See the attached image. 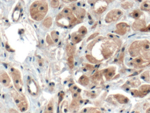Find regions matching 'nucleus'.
I'll list each match as a JSON object with an SVG mask.
<instances>
[{"instance_id": "f257e3e1", "label": "nucleus", "mask_w": 150, "mask_h": 113, "mask_svg": "<svg viewBox=\"0 0 150 113\" xmlns=\"http://www.w3.org/2000/svg\"><path fill=\"white\" fill-rule=\"evenodd\" d=\"M57 25L63 28L71 27L78 23L77 17L75 16L71 9L64 8L57 15L55 19Z\"/></svg>"}, {"instance_id": "f03ea898", "label": "nucleus", "mask_w": 150, "mask_h": 113, "mask_svg": "<svg viewBox=\"0 0 150 113\" xmlns=\"http://www.w3.org/2000/svg\"><path fill=\"white\" fill-rule=\"evenodd\" d=\"M48 10V3L46 0H37L30 6L29 12L33 20L40 21L45 17Z\"/></svg>"}, {"instance_id": "7ed1b4c3", "label": "nucleus", "mask_w": 150, "mask_h": 113, "mask_svg": "<svg viewBox=\"0 0 150 113\" xmlns=\"http://www.w3.org/2000/svg\"><path fill=\"white\" fill-rule=\"evenodd\" d=\"M10 92L14 101L19 109L21 112L27 111L28 108V104L27 98L24 95L15 89H11Z\"/></svg>"}, {"instance_id": "20e7f679", "label": "nucleus", "mask_w": 150, "mask_h": 113, "mask_svg": "<svg viewBox=\"0 0 150 113\" xmlns=\"http://www.w3.org/2000/svg\"><path fill=\"white\" fill-rule=\"evenodd\" d=\"M10 74L15 89L18 91L22 93L23 90V83L20 71L14 67H11L10 69Z\"/></svg>"}, {"instance_id": "39448f33", "label": "nucleus", "mask_w": 150, "mask_h": 113, "mask_svg": "<svg viewBox=\"0 0 150 113\" xmlns=\"http://www.w3.org/2000/svg\"><path fill=\"white\" fill-rule=\"evenodd\" d=\"M123 11L121 10L115 9L109 11L105 18V21L107 23L116 22L123 15Z\"/></svg>"}, {"instance_id": "423d86ee", "label": "nucleus", "mask_w": 150, "mask_h": 113, "mask_svg": "<svg viewBox=\"0 0 150 113\" xmlns=\"http://www.w3.org/2000/svg\"><path fill=\"white\" fill-rule=\"evenodd\" d=\"M143 41H135L130 45L129 48V53L130 56L132 57L137 56L140 52L143 49Z\"/></svg>"}, {"instance_id": "0eeeda50", "label": "nucleus", "mask_w": 150, "mask_h": 113, "mask_svg": "<svg viewBox=\"0 0 150 113\" xmlns=\"http://www.w3.org/2000/svg\"><path fill=\"white\" fill-rule=\"evenodd\" d=\"M27 87L29 92L33 96H36L39 93L38 85L33 79L29 77L27 82Z\"/></svg>"}, {"instance_id": "6e6552de", "label": "nucleus", "mask_w": 150, "mask_h": 113, "mask_svg": "<svg viewBox=\"0 0 150 113\" xmlns=\"http://www.w3.org/2000/svg\"><path fill=\"white\" fill-rule=\"evenodd\" d=\"M132 65L136 68H143L150 63V60L143 59L142 57H138L134 58L131 61Z\"/></svg>"}, {"instance_id": "1a4fd4ad", "label": "nucleus", "mask_w": 150, "mask_h": 113, "mask_svg": "<svg viewBox=\"0 0 150 113\" xmlns=\"http://www.w3.org/2000/svg\"><path fill=\"white\" fill-rule=\"evenodd\" d=\"M73 13L76 14L78 20V23L82 22L85 17L86 14V11L84 9L80 7H77V6H73L71 9Z\"/></svg>"}, {"instance_id": "9d476101", "label": "nucleus", "mask_w": 150, "mask_h": 113, "mask_svg": "<svg viewBox=\"0 0 150 113\" xmlns=\"http://www.w3.org/2000/svg\"><path fill=\"white\" fill-rule=\"evenodd\" d=\"M116 30L115 32L118 35H123L126 34L129 28L128 24L125 22H120L116 26Z\"/></svg>"}, {"instance_id": "9b49d317", "label": "nucleus", "mask_w": 150, "mask_h": 113, "mask_svg": "<svg viewBox=\"0 0 150 113\" xmlns=\"http://www.w3.org/2000/svg\"><path fill=\"white\" fill-rule=\"evenodd\" d=\"M10 78L9 75L4 70L0 71V83L5 86L9 87L11 84Z\"/></svg>"}, {"instance_id": "f8f14e48", "label": "nucleus", "mask_w": 150, "mask_h": 113, "mask_svg": "<svg viewBox=\"0 0 150 113\" xmlns=\"http://www.w3.org/2000/svg\"><path fill=\"white\" fill-rule=\"evenodd\" d=\"M116 69L113 66H111L109 68L104 69L101 71L102 74L104 76L106 79L109 80L111 79L115 74Z\"/></svg>"}, {"instance_id": "ddd939ff", "label": "nucleus", "mask_w": 150, "mask_h": 113, "mask_svg": "<svg viewBox=\"0 0 150 113\" xmlns=\"http://www.w3.org/2000/svg\"><path fill=\"white\" fill-rule=\"evenodd\" d=\"M146 26L145 21L143 19H137L133 24L132 28L135 31H141L145 28Z\"/></svg>"}, {"instance_id": "4468645a", "label": "nucleus", "mask_w": 150, "mask_h": 113, "mask_svg": "<svg viewBox=\"0 0 150 113\" xmlns=\"http://www.w3.org/2000/svg\"><path fill=\"white\" fill-rule=\"evenodd\" d=\"M139 91L140 97H143L145 96L150 93V85H143L140 87Z\"/></svg>"}, {"instance_id": "2eb2a0df", "label": "nucleus", "mask_w": 150, "mask_h": 113, "mask_svg": "<svg viewBox=\"0 0 150 113\" xmlns=\"http://www.w3.org/2000/svg\"><path fill=\"white\" fill-rule=\"evenodd\" d=\"M114 98L118 101L119 103L121 104H127L129 101V99L124 95L121 94H116L114 95Z\"/></svg>"}, {"instance_id": "dca6fc26", "label": "nucleus", "mask_w": 150, "mask_h": 113, "mask_svg": "<svg viewBox=\"0 0 150 113\" xmlns=\"http://www.w3.org/2000/svg\"><path fill=\"white\" fill-rule=\"evenodd\" d=\"M79 113H101V112L98 108L89 106L81 110Z\"/></svg>"}, {"instance_id": "f3484780", "label": "nucleus", "mask_w": 150, "mask_h": 113, "mask_svg": "<svg viewBox=\"0 0 150 113\" xmlns=\"http://www.w3.org/2000/svg\"><path fill=\"white\" fill-rule=\"evenodd\" d=\"M73 97V101L77 102L79 105L83 103L82 97H81V91H76L71 93Z\"/></svg>"}, {"instance_id": "a211bd4d", "label": "nucleus", "mask_w": 150, "mask_h": 113, "mask_svg": "<svg viewBox=\"0 0 150 113\" xmlns=\"http://www.w3.org/2000/svg\"><path fill=\"white\" fill-rule=\"evenodd\" d=\"M141 84V82L139 79H131V80L127 81L126 84L124 85L127 87L130 88V87H137Z\"/></svg>"}, {"instance_id": "6ab92c4d", "label": "nucleus", "mask_w": 150, "mask_h": 113, "mask_svg": "<svg viewBox=\"0 0 150 113\" xmlns=\"http://www.w3.org/2000/svg\"><path fill=\"white\" fill-rule=\"evenodd\" d=\"M54 102L53 99H51L49 101L47 104L44 113H54Z\"/></svg>"}, {"instance_id": "aec40b11", "label": "nucleus", "mask_w": 150, "mask_h": 113, "mask_svg": "<svg viewBox=\"0 0 150 113\" xmlns=\"http://www.w3.org/2000/svg\"><path fill=\"white\" fill-rule=\"evenodd\" d=\"M78 83L80 85H82V86H87L89 84V78L87 76L84 75L81 76L79 79Z\"/></svg>"}, {"instance_id": "412c9836", "label": "nucleus", "mask_w": 150, "mask_h": 113, "mask_svg": "<svg viewBox=\"0 0 150 113\" xmlns=\"http://www.w3.org/2000/svg\"><path fill=\"white\" fill-rule=\"evenodd\" d=\"M82 39V36L77 32H74L72 34V41L74 44L79 43Z\"/></svg>"}, {"instance_id": "4be33fe9", "label": "nucleus", "mask_w": 150, "mask_h": 113, "mask_svg": "<svg viewBox=\"0 0 150 113\" xmlns=\"http://www.w3.org/2000/svg\"><path fill=\"white\" fill-rule=\"evenodd\" d=\"M104 39L103 36H99V37H97V38L93 39L92 41H91V43L88 45L87 46V49L89 50H92L93 46H95V44L97 43L98 41H100Z\"/></svg>"}, {"instance_id": "5701e85b", "label": "nucleus", "mask_w": 150, "mask_h": 113, "mask_svg": "<svg viewBox=\"0 0 150 113\" xmlns=\"http://www.w3.org/2000/svg\"><path fill=\"white\" fill-rule=\"evenodd\" d=\"M66 50L68 56H73L75 52V48L73 45L68 44L66 46Z\"/></svg>"}, {"instance_id": "b1692460", "label": "nucleus", "mask_w": 150, "mask_h": 113, "mask_svg": "<svg viewBox=\"0 0 150 113\" xmlns=\"http://www.w3.org/2000/svg\"><path fill=\"white\" fill-rule=\"evenodd\" d=\"M140 8L142 10L150 12V1H143L141 4Z\"/></svg>"}, {"instance_id": "393cba45", "label": "nucleus", "mask_w": 150, "mask_h": 113, "mask_svg": "<svg viewBox=\"0 0 150 113\" xmlns=\"http://www.w3.org/2000/svg\"><path fill=\"white\" fill-rule=\"evenodd\" d=\"M69 108V104L67 101H64L61 106V113H66Z\"/></svg>"}, {"instance_id": "a878e982", "label": "nucleus", "mask_w": 150, "mask_h": 113, "mask_svg": "<svg viewBox=\"0 0 150 113\" xmlns=\"http://www.w3.org/2000/svg\"><path fill=\"white\" fill-rule=\"evenodd\" d=\"M43 26L47 28H50L52 25V20L51 17H48L45 19L43 22Z\"/></svg>"}, {"instance_id": "bb28decb", "label": "nucleus", "mask_w": 150, "mask_h": 113, "mask_svg": "<svg viewBox=\"0 0 150 113\" xmlns=\"http://www.w3.org/2000/svg\"><path fill=\"white\" fill-rule=\"evenodd\" d=\"M142 14V12H141L140 10H135L133 11L131 13L130 15L133 18L137 20V19H139L140 18V17H141Z\"/></svg>"}, {"instance_id": "cd10ccee", "label": "nucleus", "mask_w": 150, "mask_h": 113, "mask_svg": "<svg viewBox=\"0 0 150 113\" xmlns=\"http://www.w3.org/2000/svg\"><path fill=\"white\" fill-rule=\"evenodd\" d=\"M86 57L90 62L93 64H97V63H100L101 61V60H98L91 55H86Z\"/></svg>"}, {"instance_id": "c85d7f7f", "label": "nucleus", "mask_w": 150, "mask_h": 113, "mask_svg": "<svg viewBox=\"0 0 150 113\" xmlns=\"http://www.w3.org/2000/svg\"><path fill=\"white\" fill-rule=\"evenodd\" d=\"M141 77L143 80L149 82L150 80V73L148 71H145L141 75Z\"/></svg>"}, {"instance_id": "c756f323", "label": "nucleus", "mask_w": 150, "mask_h": 113, "mask_svg": "<svg viewBox=\"0 0 150 113\" xmlns=\"http://www.w3.org/2000/svg\"><path fill=\"white\" fill-rule=\"evenodd\" d=\"M51 38L55 43H57L59 41V36L58 33L55 31H53L51 32Z\"/></svg>"}, {"instance_id": "7c9ffc66", "label": "nucleus", "mask_w": 150, "mask_h": 113, "mask_svg": "<svg viewBox=\"0 0 150 113\" xmlns=\"http://www.w3.org/2000/svg\"><path fill=\"white\" fill-rule=\"evenodd\" d=\"M133 3L130 2H126L123 3L121 5V6L124 9H129L133 7Z\"/></svg>"}, {"instance_id": "2f4dec72", "label": "nucleus", "mask_w": 150, "mask_h": 113, "mask_svg": "<svg viewBox=\"0 0 150 113\" xmlns=\"http://www.w3.org/2000/svg\"><path fill=\"white\" fill-rule=\"evenodd\" d=\"M87 28L84 26H82L80 27V28L79 29L78 31L79 34L81 35L82 36L85 35L87 34Z\"/></svg>"}, {"instance_id": "473e14b6", "label": "nucleus", "mask_w": 150, "mask_h": 113, "mask_svg": "<svg viewBox=\"0 0 150 113\" xmlns=\"http://www.w3.org/2000/svg\"><path fill=\"white\" fill-rule=\"evenodd\" d=\"M68 65L70 69H73L74 67L73 56H69L68 58Z\"/></svg>"}, {"instance_id": "72a5a7b5", "label": "nucleus", "mask_w": 150, "mask_h": 113, "mask_svg": "<svg viewBox=\"0 0 150 113\" xmlns=\"http://www.w3.org/2000/svg\"><path fill=\"white\" fill-rule=\"evenodd\" d=\"M51 5L52 8L55 9L58 8L60 5L59 1V0H52L51 2Z\"/></svg>"}, {"instance_id": "f704fd0d", "label": "nucleus", "mask_w": 150, "mask_h": 113, "mask_svg": "<svg viewBox=\"0 0 150 113\" xmlns=\"http://www.w3.org/2000/svg\"><path fill=\"white\" fill-rule=\"evenodd\" d=\"M107 7V6H101V7H99L96 11V12L97 14L102 13L106 10Z\"/></svg>"}, {"instance_id": "c9c22d12", "label": "nucleus", "mask_w": 150, "mask_h": 113, "mask_svg": "<svg viewBox=\"0 0 150 113\" xmlns=\"http://www.w3.org/2000/svg\"><path fill=\"white\" fill-rule=\"evenodd\" d=\"M46 41L47 44L50 45H52L54 44V42L53 41V40L51 39V37L50 36V35H47L46 37Z\"/></svg>"}, {"instance_id": "e433bc0d", "label": "nucleus", "mask_w": 150, "mask_h": 113, "mask_svg": "<svg viewBox=\"0 0 150 113\" xmlns=\"http://www.w3.org/2000/svg\"><path fill=\"white\" fill-rule=\"evenodd\" d=\"M65 93L63 92H61L60 93L59 95V101H58V103H59V106L61 103V101L63 99L64 97Z\"/></svg>"}, {"instance_id": "4c0bfd02", "label": "nucleus", "mask_w": 150, "mask_h": 113, "mask_svg": "<svg viewBox=\"0 0 150 113\" xmlns=\"http://www.w3.org/2000/svg\"><path fill=\"white\" fill-rule=\"evenodd\" d=\"M99 33L98 32H96V33H93V34H92L91 36L89 37V38L87 39V41H89L95 38L97 36L99 35Z\"/></svg>"}, {"instance_id": "58836bf2", "label": "nucleus", "mask_w": 150, "mask_h": 113, "mask_svg": "<svg viewBox=\"0 0 150 113\" xmlns=\"http://www.w3.org/2000/svg\"><path fill=\"white\" fill-rule=\"evenodd\" d=\"M101 76V72H97L93 76V78L96 79L100 78V77Z\"/></svg>"}, {"instance_id": "ea45409f", "label": "nucleus", "mask_w": 150, "mask_h": 113, "mask_svg": "<svg viewBox=\"0 0 150 113\" xmlns=\"http://www.w3.org/2000/svg\"><path fill=\"white\" fill-rule=\"evenodd\" d=\"M141 31L142 32H148L150 31V25H149L147 27H146L145 28L141 30Z\"/></svg>"}, {"instance_id": "a19ab883", "label": "nucleus", "mask_w": 150, "mask_h": 113, "mask_svg": "<svg viewBox=\"0 0 150 113\" xmlns=\"http://www.w3.org/2000/svg\"><path fill=\"white\" fill-rule=\"evenodd\" d=\"M99 1L101 0H88V3L90 4H95Z\"/></svg>"}, {"instance_id": "79ce46f5", "label": "nucleus", "mask_w": 150, "mask_h": 113, "mask_svg": "<svg viewBox=\"0 0 150 113\" xmlns=\"http://www.w3.org/2000/svg\"><path fill=\"white\" fill-rule=\"evenodd\" d=\"M62 1L65 3H68L77 1V0H62Z\"/></svg>"}, {"instance_id": "37998d69", "label": "nucleus", "mask_w": 150, "mask_h": 113, "mask_svg": "<svg viewBox=\"0 0 150 113\" xmlns=\"http://www.w3.org/2000/svg\"><path fill=\"white\" fill-rule=\"evenodd\" d=\"M9 113H19V112L16 110L14 109H10L9 110Z\"/></svg>"}, {"instance_id": "c03bdc74", "label": "nucleus", "mask_w": 150, "mask_h": 113, "mask_svg": "<svg viewBox=\"0 0 150 113\" xmlns=\"http://www.w3.org/2000/svg\"><path fill=\"white\" fill-rule=\"evenodd\" d=\"M88 97H91V98H95L96 97L95 94H93V93H89V95H88Z\"/></svg>"}, {"instance_id": "a18cd8bd", "label": "nucleus", "mask_w": 150, "mask_h": 113, "mask_svg": "<svg viewBox=\"0 0 150 113\" xmlns=\"http://www.w3.org/2000/svg\"><path fill=\"white\" fill-rule=\"evenodd\" d=\"M103 1H105L107 4H109V3H111V2H113L115 0H103Z\"/></svg>"}, {"instance_id": "49530a36", "label": "nucleus", "mask_w": 150, "mask_h": 113, "mask_svg": "<svg viewBox=\"0 0 150 113\" xmlns=\"http://www.w3.org/2000/svg\"><path fill=\"white\" fill-rule=\"evenodd\" d=\"M140 113L139 112H138V111H136V112H134V113Z\"/></svg>"}]
</instances>
